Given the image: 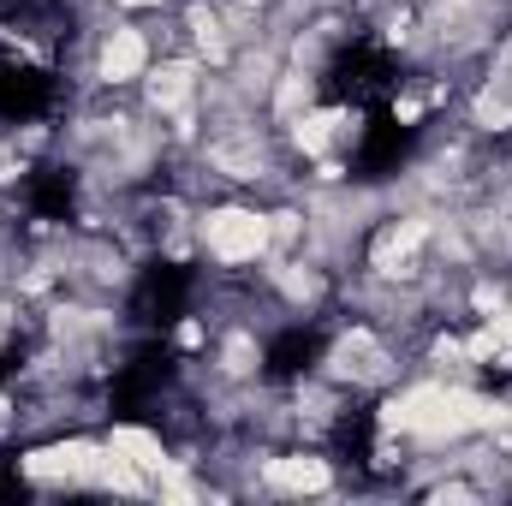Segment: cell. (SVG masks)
I'll use <instances>...</instances> for the list:
<instances>
[{
	"label": "cell",
	"instance_id": "4",
	"mask_svg": "<svg viewBox=\"0 0 512 506\" xmlns=\"http://www.w3.org/2000/svg\"><path fill=\"white\" fill-rule=\"evenodd\" d=\"M143 66H149V42H143L137 30H114V36L102 42V78H108V84L143 78Z\"/></svg>",
	"mask_w": 512,
	"mask_h": 506
},
{
	"label": "cell",
	"instance_id": "10",
	"mask_svg": "<svg viewBox=\"0 0 512 506\" xmlns=\"http://www.w3.org/2000/svg\"><path fill=\"white\" fill-rule=\"evenodd\" d=\"M120 6H155V0H120Z\"/></svg>",
	"mask_w": 512,
	"mask_h": 506
},
{
	"label": "cell",
	"instance_id": "7",
	"mask_svg": "<svg viewBox=\"0 0 512 506\" xmlns=\"http://www.w3.org/2000/svg\"><path fill=\"white\" fill-rule=\"evenodd\" d=\"M114 453H126L137 471H149V477H161L167 471V453H161V441L149 435V429H114V441H108Z\"/></svg>",
	"mask_w": 512,
	"mask_h": 506
},
{
	"label": "cell",
	"instance_id": "9",
	"mask_svg": "<svg viewBox=\"0 0 512 506\" xmlns=\"http://www.w3.org/2000/svg\"><path fill=\"white\" fill-rule=\"evenodd\" d=\"M334 126H340V114H304V120H298V149H304V155H322L328 137H334Z\"/></svg>",
	"mask_w": 512,
	"mask_h": 506
},
{
	"label": "cell",
	"instance_id": "6",
	"mask_svg": "<svg viewBox=\"0 0 512 506\" xmlns=\"http://www.w3.org/2000/svg\"><path fill=\"white\" fill-rule=\"evenodd\" d=\"M268 483H274V489H292V495H316V489H328L334 477H328L322 459L292 453V459H268Z\"/></svg>",
	"mask_w": 512,
	"mask_h": 506
},
{
	"label": "cell",
	"instance_id": "8",
	"mask_svg": "<svg viewBox=\"0 0 512 506\" xmlns=\"http://www.w3.org/2000/svg\"><path fill=\"white\" fill-rule=\"evenodd\" d=\"M149 102H155L161 114H179V108L191 102V66H185V60L161 66V72L149 78Z\"/></svg>",
	"mask_w": 512,
	"mask_h": 506
},
{
	"label": "cell",
	"instance_id": "2",
	"mask_svg": "<svg viewBox=\"0 0 512 506\" xmlns=\"http://www.w3.org/2000/svg\"><path fill=\"white\" fill-rule=\"evenodd\" d=\"M203 245H209L215 262L239 268V262L268 256V245H274V221L256 215V209H215V215L203 221Z\"/></svg>",
	"mask_w": 512,
	"mask_h": 506
},
{
	"label": "cell",
	"instance_id": "3",
	"mask_svg": "<svg viewBox=\"0 0 512 506\" xmlns=\"http://www.w3.org/2000/svg\"><path fill=\"white\" fill-rule=\"evenodd\" d=\"M102 459H108V447H90V441H66V447H42V453H30V459H24V471H30V477H66V483H96Z\"/></svg>",
	"mask_w": 512,
	"mask_h": 506
},
{
	"label": "cell",
	"instance_id": "5",
	"mask_svg": "<svg viewBox=\"0 0 512 506\" xmlns=\"http://www.w3.org/2000/svg\"><path fill=\"white\" fill-rule=\"evenodd\" d=\"M334 370H340V376H352V381H376L387 370V352L364 334V328H358V334H346V340L334 346Z\"/></svg>",
	"mask_w": 512,
	"mask_h": 506
},
{
	"label": "cell",
	"instance_id": "11",
	"mask_svg": "<svg viewBox=\"0 0 512 506\" xmlns=\"http://www.w3.org/2000/svg\"><path fill=\"white\" fill-rule=\"evenodd\" d=\"M245 6H256V0H245Z\"/></svg>",
	"mask_w": 512,
	"mask_h": 506
},
{
	"label": "cell",
	"instance_id": "1",
	"mask_svg": "<svg viewBox=\"0 0 512 506\" xmlns=\"http://www.w3.org/2000/svg\"><path fill=\"white\" fill-rule=\"evenodd\" d=\"M501 417H507L501 405H489V399H477V393H465V387H411V393H399V399L387 405V429H399V435H429V441L465 435V429H495Z\"/></svg>",
	"mask_w": 512,
	"mask_h": 506
}]
</instances>
